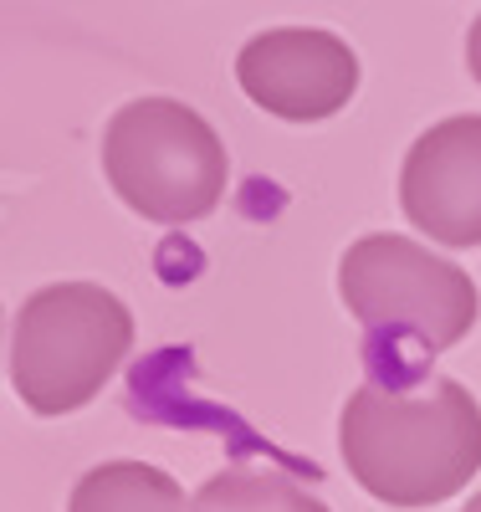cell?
<instances>
[{
	"instance_id": "cell-2",
	"label": "cell",
	"mask_w": 481,
	"mask_h": 512,
	"mask_svg": "<svg viewBox=\"0 0 481 512\" xmlns=\"http://www.w3.org/2000/svg\"><path fill=\"white\" fill-rule=\"evenodd\" d=\"M134 349V313L98 282H47L11 318L6 369L31 415H72L93 405Z\"/></svg>"
},
{
	"instance_id": "cell-3",
	"label": "cell",
	"mask_w": 481,
	"mask_h": 512,
	"mask_svg": "<svg viewBox=\"0 0 481 512\" xmlns=\"http://www.w3.org/2000/svg\"><path fill=\"white\" fill-rule=\"evenodd\" d=\"M103 180L154 226L205 221L226 195L231 159L221 134L180 98H134L103 128Z\"/></svg>"
},
{
	"instance_id": "cell-4",
	"label": "cell",
	"mask_w": 481,
	"mask_h": 512,
	"mask_svg": "<svg viewBox=\"0 0 481 512\" xmlns=\"http://www.w3.org/2000/svg\"><path fill=\"white\" fill-rule=\"evenodd\" d=\"M338 297L369 333H405L425 354H446L476 328V282L410 236H359L338 262Z\"/></svg>"
},
{
	"instance_id": "cell-1",
	"label": "cell",
	"mask_w": 481,
	"mask_h": 512,
	"mask_svg": "<svg viewBox=\"0 0 481 512\" xmlns=\"http://www.w3.org/2000/svg\"><path fill=\"white\" fill-rule=\"evenodd\" d=\"M343 466L384 507H435L481 472V405L461 379L420 390L359 384L338 415Z\"/></svg>"
},
{
	"instance_id": "cell-7",
	"label": "cell",
	"mask_w": 481,
	"mask_h": 512,
	"mask_svg": "<svg viewBox=\"0 0 481 512\" xmlns=\"http://www.w3.org/2000/svg\"><path fill=\"white\" fill-rule=\"evenodd\" d=\"M195 502L164 466L149 461H98L67 497V512H190Z\"/></svg>"
},
{
	"instance_id": "cell-10",
	"label": "cell",
	"mask_w": 481,
	"mask_h": 512,
	"mask_svg": "<svg viewBox=\"0 0 481 512\" xmlns=\"http://www.w3.org/2000/svg\"><path fill=\"white\" fill-rule=\"evenodd\" d=\"M461 512H481V492H476V497H471V502H466Z\"/></svg>"
},
{
	"instance_id": "cell-5",
	"label": "cell",
	"mask_w": 481,
	"mask_h": 512,
	"mask_svg": "<svg viewBox=\"0 0 481 512\" xmlns=\"http://www.w3.org/2000/svg\"><path fill=\"white\" fill-rule=\"evenodd\" d=\"M236 82L261 113L287 123H323L359 93V57L333 31L272 26L241 47Z\"/></svg>"
},
{
	"instance_id": "cell-6",
	"label": "cell",
	"mask_w": 481,
	"mask_h": 512,
	"mask_svg": "<svg viewBox=\"0 0 481 512\" xmlns=\"http://www.w3.org/2000/svg\"><path fill=\"white\" fill-rule=\"evenodd\" d=\"M400 210L451 251L481 246V113L441 118L400 164Z\"/></svg>"
},
{
	"instance_id": "cell-9",
	"label": "cell",
	"mask_w": 481,
	"mask_h": 512,
	"mask_svg": "<svg viewBox=\"0 0 481 512\" xmlns=\"http://www.w3.org/2000/svg\"><path fill=\"white\" fill-rule=\"evenodd\" d=\"M466 72L481 82V16H476L471 31H466Z\"/></svg>"
},
{
	"instance_id": "cell-8",
	"label": "cell",
	"mask_w": 481,
	"mask_h": 512,
	"mask_svg": "<svg viewBox=\"0 0 481 512\" xmlns=\"http://www.w3.org/2000/svg\"><path fill=\"white\" fill-rule=\"evenodd\" d=\"M190 512H333V507L318 502L313 492H302L297 482H287L282 472L226 466V472H215L195 492V507Z\"/></svg>"
}]
</instances>
